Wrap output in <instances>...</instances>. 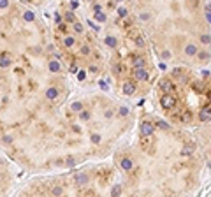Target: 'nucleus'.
Instances as JSON below:
<instances>
[{"label":"nucleus","mask_w":211,"mask_h":197,"mask_svg":"<svg viewBox=\"0 0 211 197\" xmlns=\"http://www.w3.org/2000/svg\"><path fill=\"white\" fill-rule=\"evenodd\" d=\"M153 130H155V125L151 121H143V123H141V134H143V136H151Z\"/></svg>","instance_id":"3"},{"label":"nucleus","mask_w":211,"mask_h":197,"mask_svg":"<svg viewBox=\"0 0 211 197\" xmlns=\"http://www.w3.org/2000/svg\"><path fill=\"white\" fill-rule=\"evenodd\" d=\"M162 56L167 60V58H171V53H169V51H164V53H162Z\"/></svg>","instance_id":"37"},{"label":"nucleus","mask_w":211,"mask_h":197,"mask_svg":"<svg viewBox=\"0 0 211 197\" xmlns=\"http://www.w3.org/2000/svg\"><path fill=\"white\" fill-rule=\"evenodd\" d=\"M63 44H65L67 48H70V46H74V37H65V41H63Z\"/></svg>","instance_id":"19"},{"label":"nucleus","mask_w":211,"mask_h":197,"mask_svg":"<svg viewBox=\"0 0 211 197\" xmlns=\"http://www.w3.org/2000/svg\"><path fill=\"white\" fill-rule=\"evenodd\" d=\"M72 107V111H81L83 109V106H81V102H74V104L70 106Z\"/></svg>","instance_id":"23"},{"label":"nucleus","mask_w":211,"mask_h":197,"mask_svg":"<svg viewBox=\"0 0 211 197\" xmlns=\"http://www.w3.org/2000/svg\"><path fill=\"white\" fill-rule=\"evenodd\" d=\"M48 67L51 72H60V62H58V60H49Z\"/></svg>","instance_id":"9"},{"label":"nucleus","mask_w":211,"mask_h":197,"mask_svg":"<svg viewBox=\"0 0 211 197\" xmlns=\"http://www.w3.org/2000/svg\"><path fill=\"white\" fill-rule=\"evenodd\" d=\"M155 125L158 127V128H162V130H167V128H169V125L165 123V121H162V120H160V121H157Z\"/></svg>","instance_id":"21"},{"label":"nucleus","mask_w":211,"mask_h":197,"mask_svg":"<svg viewBox=\"0 0 211 197\" xmlns=\"http://www.w3.org/2000/svg\"><path fill=\"white\" fill-rule=\"evenodd\" d=\"M23 18H25V21H28V23H32V21L35 20V14L32 13V11H25V14H23Z\"/></svg>","instance_id":"13"},{"label":"nucleus","mask_w":211,"mask_h":197,"mask_svg":"<svg viewBox=\"0 0 211 197\" xmlns=\"http://www.w3.org/2000/svg\"><path fill=\"white\" fill-rule=\"evenodd\" d=\"M81 53H83V55H88V53H90V48H88V46H83V48H81Z\"/></svg>","instance_id":"31"},{"label":"nucleus","mask_w":211,"mask_h":197,"mask_svg":"<svg viewBox=\"0 0 211 197\" xmlns=\"http://www.w3.org/2000/svg\"><path fill=\"white\" fill-rule=\"evenodd\" d=\"M84 77H86V74H84L83 70H81V72H77V79H81V81H83Z\"/></svg>","instance_id":"34"},{"label":"nucleus","mask_w":211,"mask_h":197,"mask_svg":"<svg viewBox=\"0 0 211 197\" xmlns=\"http://www.w3.org/2000/svg\"><path fill=\"white\" fill-rule=\"evenodd\" d=\"M172 72H174V76H180V74H181V70H180V69H174Z\"/></svg>","instance_id":"41"},{"label":"nucleus","mask_w":211,"mask_h":197,"mask_svg":"<svg viewBox=\"0 0 211 197\" xmlns=\"http://www.w3.org/2000/svg\"><path fill=\"white\" fill-rule=\"evenodd\" d=\"M134 91H135V83H132V81H125V83H123V93L132 95Z\"/></svg>","instance_id":"5"},{"label":"nucleus","mask_w":211,"mask_h":197,"mask_svg":"<svg viewBox=\"0 0 211 197\" xmlns=\"http://www.w3.org/2000/svg\"><path fill=\"white\" fill-rule=\"evenodd\" d=\"M192 153H194V146H185L181 150V155H185V157H190Z\"/></svg>","instance_id":"16"},{"label":"nucleus","mask_w":211,"mask_h":197,"mask_svg":"<svg viewBox=\"0 0 211 197\" xmlns=\"http://www.w3.org/2000/svg\"><path fill=\"white\" fill-rule=\"evenodd\" d=\"M118 194H121V187H120V185H114L111 190V195H118Z\"/></svg>","instance_id":"20"},{"label":"nucleus","mask_w":211,"mask_h":197,"mask_svg":"<svg viewBox=\"0 0 211 197\" xmlns=\"http://www.w3.org/2000/svg\"><path fill=\"white\" fill-rule=\"evenodd\" d=\"M53 194H55V195H58V194H62V188H55V190H53Z\"/></svg>","instance_id":"39"},{"label":"nucleus","mask_w":211,"mask_h":197,"mask_svg":"<svg viewBox=\"0 0 211 197\" xmlns=\"http://www.w3.org/2000/svg\"><path fill=\"white\" fill-rule=\"evenodd\" d=\"M197 55H199V60H208V53H197Z\"/></svg>","instance_id":"30"},{"label":"nucleus","mask_w":211,"mask_h":197,"mask_svg":"<svg viewBox=\"0 0 211 197\" xmlns=\"http://www.w3.org/2000/svg\"><path fill=\"white\" fill-rule=\"evenodd\" d=\"M116 2H121V0H116Z\"/></svg>","instance_id":"46"},{"label":"nucleus","mask_w":211,"mask_h":197,"mask_svg":"<svg viewBox=\"0 0 211 197\" xmlns=\"http://www.w3.org/2000/svg\"><path fill=\"white\" fill-rule=\"evenodd\" d=\"M95 20L100 21V23H104V21H106V14H102L100 11H98V13H95Z\"/></svg>","instance_id":"18"},{"label":"nucleus","mask_w":211,"mask_h":197,"mask_svg":"<svg viewBox=\"0 0 211 197\" xmlns=\"http://www.w3.org/2000/svg\"><path fill=\"white\" fill-rule=\"evenodd\" d=\"M206 20H208V21H211V13H208V14H206Z\"/></svg>","instance_id":"43"},{"label":"nucleus","mask_w":211,"mask_h":197,"mask_svg":"<svg viewBox=\"0 0 211 197\" xmlns=\"http://www.w3.org/2000/svg\"><path fill=\"white\" fill-rule=\"evenodd\" d=\"M120 165H121V169H123V171H130V169L134 167V164H132V160H130V158H123V160L120 162Z\"/></svg>","instance_id":"10"},{"label":"nucleus","mask_w":211,"mask_h":197,"mask_svg":"<svg viewBox=\"0 0 211 197\" xmlns=\"http://www.w3.org/2000/svg\"><path fill=\"white\" fill-rule=\"evenodd\" d=\"M135 46H137V48H144V39H143V37H137V39H135Z\"/></svg>","instance_id":"25"},{"label":"nucleus","mask_w":211,"mask_h":197,"mask_svg":"<svg viewBox=\"0 0 211 197\" xmlns=\"http://www.w3.org/2000/svg\"><path fill=\"white\" fill-rule=\"evenodd\" d=\"M185 55H188V56H194L197 55V48L194 46V44H188L187 48H185Z\"/></svg>","instance_id":"12"},{"label":"nucleus","mask_w":211,"mask_h":197,"mask_svg":"<svg viewBox=\"0 0 211 197\" xmlns=\"http://www.w3.org/2000/svg\"><path fill=\"white\" fill-rule=\"evenodd\" d=\"M9 65H11V58L7 56V53H2V55H0V67H2V69H7Z\"/></svg>","instance_id":"8"},{"label":"nucleus","mask_w":211,"mask_h":197,"mask_svg":"<svg viewBox=\"0 0 211 197\" xmlns=\"http://www.w3.org/2000/svg\"><path fill=\"white\" fill-rule=\"evenodd\" d=\"M204 9H206V11H211V4H206V6H204Z\"/></svg>","instance_id":"42"},{"label":"nucleus","mask_w":211,"mask_h":197,"mask_svg":"<svg viewBox=\"0 0 211 197\" xmlns=\"http://www.w3.org/2000/svg\"><path fill=\"white\" fill-rule=\"evenodd\" d=\"M23 2H28V0H23Z\"/></svg>","instance_id":"45"},{"label":"nucleus","mask_w":211,"mask_h":197,"mask_svg":"<svg viewBox=\"0 0 211 197\" xmlns=\"http://www.w3.org/2000/svg\"><path fill=\"white\" fill-rule=\"evenodd\" d=\"M201 42H202V44H209V42H211V37H209V35H201Z\"/></svg>","instance_id":"22"},{"label":"nucleus","mask_w":211,"mask_h":197,"mask_svg":"<svg viewBox=\"0 0 211 197\" xmlns=\"http://www.w3.org/2000/svg\"><path fill=\"white\" fill-rule=\"evenodd\" d=\"M76 181L79 183V185H84V183L88 181V176H86V174H77L76 176Z\"/></svg>","instance_id":"15"},{"label":"nucleus","mask_w":211,"mask_h":197,"mask_svg":"<svg viewBox=\"0 0 211 197\" xmlns=\"http://www.w3.org/2000/svg\"><path fill=\"white\" fill-rule=\"evenodd\" d=\"M118 16H120V18H125V16H127V9H125V7H120V9H118Z\"/></svg>","instance_id":"27"},{"label":"nucleus","mask_w":211,"mask_h":197,"mask_svg":"<svg viewBox=\"0 0 211 197\" xmlns=\"http://www.w3.org/2000/svg\"><path fill=\"white\" fill-rule=\"evenodd\" d=\"M132 65H134V69H137V67H144V65H146V60H144L143 56H134L132 58Z\"/></svg>","instance_id":"7"},{"label":"nucleus","mask_w":211,"mask_h":197,"mask_svg":"<svg viewBox=\"0 0 211 197\" xmlns=\"http://www.w3.org/2000/svg\"><path fill=\"white\" fill-rule=\"evenodd\" d=\"M172 88H174V86H172V83H171L169 79H164V81H160V90H164L165 93H171V91H172Z\"/></svg>","instance_id":"6"},{"label":"nucleus","mask_w":211,"mask_h":197,"mask_svg":"<svg viewBox=\"0 0 211 197\" xmlns=\"http://www.w3.org/2000/svg\"><path fill=\"white\" fill-rule=\"evenodd\" d=\"M65 18H67V21H70V23H74V21H76V16H74L72 13H67V14H65Z\"/></svg>","instance_id":"28"},{"label":"nucleus","mask_w":211,"mask_h":197,"mask_svg":"<svg viewBox=\"0 0 211 197\" xmlns=\"http://www.w3.org/2000/svg\"><path fill=\"white\" fill-rule=\"evenodd\" d=\"M106 44H107L109 48H116V39H114V37H107V39H106Z\"/></svg>","instance_id":"17"},{"label":"nucleus","mask_w":211,"mask_h":197,"mask_svg":"<svg viewBox=\"0 0 211 197\" xmlns=\"http://www.w3.org/2000/svg\"><path fill=\"white\" fill-rule=\"evenodd\" d=\"M134 76H135L137 81H148V79H150V72H148L144 67H137L135 72H134Z\"/></svg>","instance_id":"2"},{"label":"nucleus","mask_w":211,"mask_h":197,"mask_svg":"<svg viewBox=\"0 0 211 197\" xmlns=\"http://www.w3.org/2000/svg\"><path fill=\"white\" fill-rule=\"evenodd\" d=\"M208 98H209V102H211V91H209V93H208Z\"/></svg>","instance_id":"44"},{"label":"nucleus","mask_w":211,"mask_h":197,"mask_svg":"<svg viewBox=\"0 0 211 197\" xmlns=\"http://www.w3.org/2000/svg\"><path fill=\"white\" fill-rule=\"evenodd\" d=\"M199 120H201V121H208V120H211V106L202 107V111L199 113Z\"/></svg>","instance_id":"4"},{"label":"nucleus","mask_w":211,"mask_h":197,"mask_svg":"<svg viewBox=\"0 0 211 197\" xmlns=\"http://www.w3.org/2000/svg\"><path fill=\"white\" fill-rule=\"evenodd\" d=\"M77 6H79V2H76V0H72V2H70V7H72V9H76Z\"/></svg>","instance_id":"35"},{"label":"nucleus","mask_w":211,"mask_h":197,"mask_svg":"<svg viewBox=\"0 0 211 197\" xmlns=\"http://www.w3.org/2000/svg\"><path fill=\"white\" fill-rule=\"evenodd\" d=\"M91 143H93V144H98V143H100V136H98V134H91Z\"/></svg>","instance_id":"26"},{"label":"nucleus","mask_w":211,"mask_h":197,"mask_svg":"<svg viewBox=\"0 0 211 197\" xmlns=\"http://www.w3.org/2000/svg\"><path fill=\"white\" fill-rule=\"evenodd\" d=\"M181 121L183 123H190V121H192V113L190 111H185L181 114Z\"/></svg>","instance_id":"14"},{"label":"nucleus","mask_w":211,"mask_h":197,"mask_svg":"<svg viewBox=\"0 0 211 197\" xmlns=\"http://www.w3.org/2000/svg\"><path fill=\"white\" fill-rule=\"evenodd\" d=\"M74 30H76L77 34H81V32H83V25L77 23V21H74Z\"/></svg>","instance_id":"24"},{"label":"nucleus","mask_w":211,"mask_h":197,"mask_svg":"<svg viewBox=\"0 0 211 197\" xmlns=\"http://www.w3.org/2000/svg\"><path fill=\"white\" fill-rule=\"evenodd\" d=\"M120 114H121V116H127V114H128V109H127V107H121V109H120Z\"/></svg>","instance_id":"32"},{"label":"nucleus","mask_w":211,"mask_h":197,"mask_svg":"<svg viewBox=\"0 0 211 197\" xmlns=\"http://www.w3.org/2000/svg\"><path fill=\"white\" fill-rule=\"evenodd\" d=\"M160 104H162V107L164 109H172L176 106V98L171 95V93H164L160 97Z\"/></svg>","instance_id":"1"},{"label":"nucleus","mask_w":211,"mask_h":197,"mask_svg":"<svg viewBox=\"0 0 211 197\" xmlns=\"http://www.w3.org/2000/svg\"><path fill=\"white\" fill-rule=\"evenodd\" d=\"M70 72H77V65H76V63H72V65H70Z\"/></svg>","instance_id":"36"},{"label":"nucleus","mask_w":211,"mask_h":197,"mask_svg":"<svg viewBox=\"0 0 211 197\" xmlns=\"http://www.w3.org/2000/svg\"><path fill=\"white\" fill-rule=\"evenodd\" d=\"M9 6V0H0V9H7Z\"/></svg>","instance_id":"29"},{"label":"nucleus","mask_w":211,"mask_h":197,"mask_svg":"<svg viewBox=\"0 0 211 197\" xmlns=\"http://www.w3.org/2000/svg\"><path fill=\"white\" fill-rule=\"evenodd\" d=\"M158 69H160V70H165L167 67H165V63H160V65H158Z\"/></svg>","instance_id":"40"},{"label":"nucleus","mask_w":211,"mask_h":197,"mask_svg":"<svg viewBox=\"0 0 211 197\" xmlns=\"http://www.w3.org/2000/svg\"><path fill=\"white\" fill-rule=\"evenodd\" d=\"M90 72H91V74H97V67H95V65H91V67H90Z\"/></svg>","instance_id":"38"},{"label":"nucleus","mask_w":211,"mask_h":197,"mask_svg":"<svg viewBox=\"0 0 211 197\" xmlns=\"http://www.w3.org/2000/svg\"><path fill=\"white\" fill-rule=\"evenodd\" d=\"M88 118H90V113H86V111L81 113V120H88Z\"/></svg>","instance_id":"33"},{"label":"nucleus","mask_w":211,"mask_h":197,"mask_svg":"<svg viewBox=\"0 0 211 197\" xmlns=\"http://www.w3.org/2000/svg\"><path fill=\"white\" fill-rule=\"evenodd\" d=\"M46 97H48L49 100H55V98L58 97V90H56V88H53V86H51V88H48V90H46Z\"/></svg>","instance_id":"11"}]
</instances>
